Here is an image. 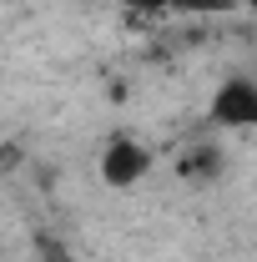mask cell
Masks as SVG:
<instances>
[{
  "mask_svg": "<svg viewBox=\"0 0 257 262\" xmlns=\"http://www.w3.org/2000/svg\"><path fill=\"white\" fill-rule=\"evenodd\" d=\"M207 121L217 131H257V71L217 81V91L207 101Z\"/></svg>",
  "mask_w": 257,
  "mask_h": 262,
  "instance_id": "6da1fadb",
  "label": "cell"
},
{
  "mask_svg": "<svg viewBox=\"0 0 257 262\" xmlns=\"http://www.w3.org/2000/svg\"><path fill=\"white\" fill-rule=\"evenodd\" d=\"M126 10H136V15H166V10H177L182 0H121Z\"/></svg>",
  "mask_w": 257,
  "mask_h": 262,
  "instance_id": "277c9868",
  "label": "cell"
},
{
  "mask_svg": "<svg viewBox=\"0 0 257 262\" xmlns=\"http://www.w3.org/2000/svg\"><path fill=\"white\" fill-rule=\"evenodd\" d=\"M56 262H61V257H56Z\"/></svg>",
  "mask_w": 257,
  "mask_h": 262,
  "instance_id": "8992f818",
  "label": "cell"
},
{
  "mask_svg": "<svg viewBox=\"0 0 257 262\" xmlns=\"http://www.w3.org/2000/svg\"><path fill=\"white\" fill-rule=\"evenodd\" d=\"M152 166H157V151H152L146 141H136V136H116V141H106L96 171H101V182H106L111 192H131V187L146 182Z\"/></svg>",
  "mask_w": 257,
  "mask_h": 262,
  "instance_id": "7a4b0ae2",
  "label": "cell"
},
{
  "mask_svg": "<svg viewBox=\"0 0 257 262\" xmlns=\"http://www.w3.org/2000/svg\"><path fill=\"white\" fill-rule=\"evenodd\" d=\"M252 5H257V0H252Z\"/></svg>",
  "mask_w": 257,
  "mask_h": 262,
  "instance_id": "5b68a950",
  "label": "cell"
},
{
  "mask_svg": "<svg viewBox=\"0 0 257 262\" xmlns=\"http://www.w3.org/2000/svg\"><path fill=\"white\" fill-rule=\"evenodd\" d=\"M222 146L217 141H192V151L182 157V171L192 177V182H217L222 177Z\"/></svg>",
  "mask_w": 257,
  "mask_h": 262,
  "instance_id": "3957f363",
  "label": "cell"
}]
</instances>
